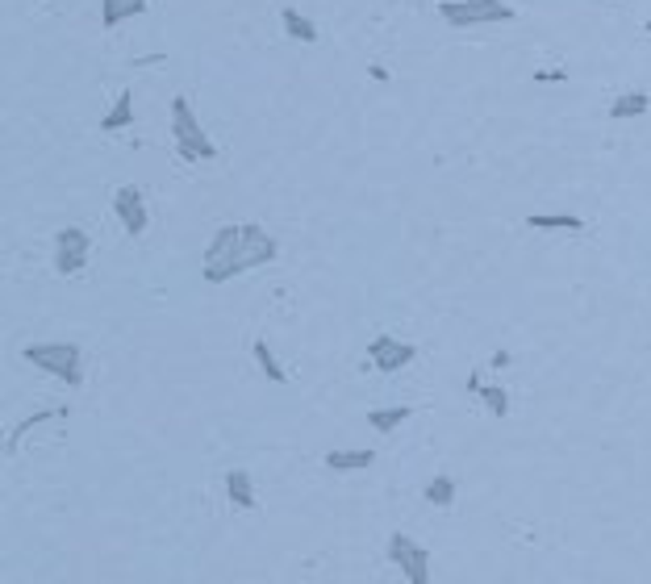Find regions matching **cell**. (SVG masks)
I'll return each mask as SVG.
<instances>
[{
  "mask_svg": "<svg viewBox=\"0 0 651 584\" xmlns=\"http://www.w3.org/2000/svg\"><path fill=\"white\" fill-rule=\"evenodd\" d=\"M651 108V97L647 92H618L614 105H609V118L614 121H627V118H643Z\"/></svg>",
  "mask_w": 651,
  "mask_h": 584,
  "instance_id": "4fadbf2b",
  "label": "cell"
},
{
  "mask_svg": "<svg viewBox=\"0 0 651 584\" xmlns=\"http://www.w3.org/2000/svg\"><path fill=\"white\" fill-rule=\"evenodd\" d=\"M376 464V451H326L330 472H368Z\"/></svg>",
  "mask_w": 651,
  "mask_h": 584,
  "instance_id": "7c38bea8",
  "label": "cell"
},
{
  "mask_svg": "<svg viewBox=\"0 0 651 584\" xmlns=\"http://www.w3.org/2000/svg\"><path fill=\"white\" fill-rule=\"evenodd\" d=\"M389 560L401 568V576L410 584H430V551H426L422 542H413L410 534H392Z\"/></svg>",
  "mask_w": 651,
  "mask_h": 584,
  "instance_id": "8992f818",
  "label": "cell"
},
{
  "mask_svg": "<svg viewBox=\"0 0 651 584\" xmlns=\"http://www.w3.org/2000/svg\"><path fill=\"white\" fill-rule=\"evenodd\" d=\"M476 397H480V405H485L493 418H505V413H510V397H505V389H501V384H480Z\"/></svg>",
  "mask_w": 651,
  "mask_h": 584,
  "instance_id": "ffe728a7",
  "label": "cell"
},
{
  "mask_svg": "<svg viewBox=\"0 0 651 584\" xmlns=\"http://www.w3.org/2000/svg\"><path fill=\"white\" fill-rule=\"evenodd\" d=\"M22 359H30L33 368H42L46 376L63 380L67 389H80V384H84V355H80V346H71V343H30V346H22Z\"/></svg>",
  "mask_w": 651,
  "mask_h": 584,
  "instance_id": "7a4b0ae2",
  "label": "cell"
},
{
  "mask_svg": "<svg viewBox=\"0 0 651 584\" xmlns=\"http://www.w3.org/2000/svg\"><path fill=\"white\" fill-rule=\"evenodd\" d=\"M226 497L234 509H255L259 505V497H255V480H250L247 467H234L226 476Z\"/></svg>",
  "mask_w": 651,
  "mask_h": 584,
  "instance_id": "9c48e42d",
  "label": "cell"
},
{
  "mask_svg": "<svg viewBox=\"0 0 651 584\" xmlns=\"http://www.w3.org/2000/svg\"><path fill=\"white\" fill-rule=\"evenodd\" d=\"M534 80H539V84H564L568 71H560V67H555V71H534Z\"/></svg>",
  "mask_w": 651,
  "mask_h": 584,
  "instance_id": "44dd1931",
  "label": "cell"
},
{
  "mask_svg": "<svg viewBox=\"0 0 651 584\" xmlns=\"http://www.w3.org/2000/svg\"><path fill=\"white\" fill-rule=\"evenodd\" d=\"M280 22H284V33L288 38H297V42H317V25L305 17V13H297L293 5H284L280 9Z\"/></svg>",
  "mask_w": 651,
  "mask_h": 584,
  "instance_id": "9a60e30c",
  "label": "cell"
},
{
  "mask_svg": "<svg viewBox=\"0 0 651 584\" xmlns=\"http://www.w3.org/2000/svg\"><path fill=\"white\" fill-rule=\"evenodd\" d=\"M526 226H534V230H585V217H576V213H531L526 217Z\"/></svg>",
  "mask_w": 651,
  "mask_h": 584,
  "instance_id": "ac0fdd59",
  "label": "cell"
},
{
  "mask_svg": "<svg viewBox=\"0 0 651 584\" xmlns=\"http://www.w3.org/2000/svg\"><path fill=\"white\" fill-rule=\"evenodd\" d=\"M88 255H92L88 230L63 226L54 234V271H59V276H80V271L88 268Z\"/></svg>",
  "mask_w": 651,
  "mask_h": 584,
  "instance_id": "5b68a950",
  "label": "cell"
},
{
  "mask_svg": "<svg viewBox=\"0 0 651 584\" xmlns=\"http://www.w3.org/2000/svg\"><path fill=\"white\" fill-rule=\"evenodd\" d=\"M51 418H67V405H59V410H38L33 418H22V422L13 426V434H9V443H5V451L9 455H17V447H22V438L33 430V426H42V422H51Z\"/></svg>",
  "mask_w": 651,
  "mask_h": 584,
  "instance_id": "5bb4252c",
  "label": "cell"
},
{
  "mask_svg": "<svg viewBox=\"0 0 651 584\" xmlns=\"http://www.w3.org/2000/svg\"><path fill=\"white\" fill-rule=\"evenodd\" d=\"M126 126H134V92H130V88H126V92H118L113 108L100 118V130H108V134L126 130Z\"/></svg>",
  "mask_w": 651,
  "mask_h": 584,
  "instance_id": "30bf717a",
  "label": "cell"
},
{
  "mask_svg": "<svg viewBox=\"0 0 651 584\" xmlns=\"http://www.w3.org/2000/svg\"><path fill=\"white\" fill-rule=\"evenodd\" d=\"M138 13H146V0H100V25L105 30L121 25L126 17H138Z\"/></svg>",
  "mask_w": 651,
  "mask_h": 584,
  "instance_id": "8fae6325",
  "label": "cell"
},
{
  "mask_svg": "<svg viewBox=\"0 0 651 584\" xmlns=\"http://www.w3.org/2000/svg\"><path fill=\"white\" fill-rule=\"evenodd\" d=\"M467 392H480V372H467Z\"/></svg>",
  "mask_w": 651,
  "mask_h": 584,
  "instance_id": "603a6c76",
  "label": "cell"
},
{
  "mask_svg": "<svg viewBox=\"0 0 651 584\" xmlns=\"http://www.w3.org/2000/svg\"><path fill=\"white\" fill-rule=\"evenodd\" d=\"M250 355H255V363H259V372L271 380V384H288V372L280 368V359L271 355L268 338H255V346H250Z\"/></svg>",
  "mask_w": 651,
  "mask_h": 584,
  "instance_id": "e0dca14e",
  "label": "cell"
},
{
  "mask_svg": "<svg viewBox=\"0 0 651 584\" xmlns=\"http://www.w3.org/2000/svg\"><path fill=\"white\" fill-rule=\"evenodd\" d=\"M488 363H493V368H505V363H514V359H510V351H497V355L488 359Z\"/></svg>",
  "mask_w": 651,
  "mask_h": 584,
  "instance_id": "7402d4cb",
  "label": "cell"
},
{
  "mask_svg": "<svg viewBox=\"0 0 651 584\" xmlns=\"http://www.w3.org/2000/svg\"><path fill=\"white\" fill-rule=\"evenodd\" d=\"M413 359H418V346H413V343H401V338H392V334H376V338L368 343V363H372L376 372H384V376L410 368Z\"/></svg>",
  "mask_w": 651,
  "mask_h": 584,
  "instance_id": "52a82bcc",
  "label": "cell"
},
{
  "mask_svg": "<svg viewBox=\"0 0 651 584\" xmlns=\"http://www.w3.org/2000/svg\"><path fill=\"white\" fill-rule=\"evenodd\" d=\"M113 213H118L121 230H126L130 239L146 234V226H151V217H146V205H142V193H138L134 184H121L118 193H113Z\"/></svg>",
  "mask_w": 651,
  "mask_h": 584,
  "instance_id": "ba28073f",
  "label": "cell"
},
{
  "mask_svg": "<svg viewBox=\"0 0 651 584\" xmlns=\"http://www.w3.org/2000/svg\"><path fill=\"white\" fill-rule=\"evenodd\" d=\"M439 17L456 30L467 25H497V22H514L518 13L505 5V0H443L439 5Z\"/></svg>",
  "mask_w": 651,
  "mask_h": 584,
  "instance_id": "277c9868",
  "label": "cell"
},
{
  "mask_svg": "<svg viewBox=\"0 0 651 584\" xmlns=\"http://www.w3.org/2000/svg\"><path fill=\"white\" fill-rule=\"evenodd\" d=\"M401 422H410V405H384V410H368V426L376 434H392Z\"/></svg>",
  "mask_w": 651,
  "mask_h": 584,
  "instance_id": "2e32d148",
  "label": "cell"
},
{
  "mask_svg": "<svg viewBox=\"0 0 651 584\" xmlns=\"http://www.w3.org/2000/svg\"><path fill=\"white\" fill-rule=\"evenodd\" d=\"M172 138H175V151H180V159H188V163H209V159H217L213 138L205 134V126H201V118L193 113L188 97H175V100H172Z\"/></svg>",
  "mask_w": 651,
  "mask_h": 584,
  "instance_id": "3957f363",
  "label": "cell"
},
{
  "mask_svg": "<svg viewBox=\"0 0 651 584\" xmlns=\"http://www.w3.org/2000/svg\"><path fill=\"white\" fill-rule=\"evenodd\" d=\"M647 33H651V22H647Z\"/></svg>",
  "mask_w": 651,
  "mask_h": 584,
  "instance_id": "cb8c5ba5",
  "label": "cell"
},
{
  "mask_svg": "<svg viewBox=\"0 0 651 584\" xmlns=\"http://www.w3.org/2000/svg\"><path fill=\"white\" fill-rule=\"evenodd\" d=\"M276 255H280V247H276V239H271L259 221L222 226L213 234V242L205 247L201 276H205V284H226V280H234V276H242V271L271 263Z\"/></svg>",
  "mask_w": 651,
  "mask_h": 584,
  "instance_id": "6da1fadb",
  "label": "cell"
},
{
  "mask_svg": "<svg viewBox=\"0 0 651 584\" xmlns=\"http://www.w3.org/2000/svg\"><path fill=\"white\" fill-rule=\"evenodd\" d=\"M422 497L430 501V505H439V509L456 505V480H451V476H434V480H426Z\"/></svg>",
  "mask_w": 651,
  "mask_h": 584,
  "instance_id": "d6986e66",
  "label": "cell"
}]
</instances>
